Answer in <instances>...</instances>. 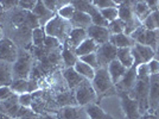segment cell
Masks as SVG:
<instances>
[{
    "label": "cell",
    "instance_id": "obj_8",
    "mask_svg": "<svg viewBox=\"0 0 159 119\" xmlns=\"http://www.w3.org/2000/svg\"><path fill=\"white\" fill-rule=\"evenodd\" d=\"M18 48L12 40L4 38L0 40V61L13 64L18 57Z\"/></svg>",
    "mask_w": 159,
    "mask_h": 119
},
{
    "label": "cell",
    "instance_id": "obj_6",
    "mask_svg": "<svg viewBox=\"0 0 159 119\" xmlns=\"http://www.w3.org/2000/svg\"><path fill=\"white\" fill-rule=\"evenodd\" d=\"M120 98V104L122 112L125 114L126 119H140L143 116L140 113L139 105L137 102V100L129 97V94L127 92H118Z\"/></svg>",
    "mask_w": 159,
    "mask_h": 119
},
{
    "label": "cell",
    "instance_id": "obj_14",
    "mask_svg": "<svg viewBox=\"0 0 159 119\" xmlns=\"http://www.w3.org/2000/svg\"><path fill=\"white\" fill-rule=\"evenodd\" d=\"M32 13L37 17V19L39 21L40 27L45 26L48 23L56 16V13H53L52 11H50V10L44 5V1H42V0H37V5L33 8Z\"/></svg>",
    "mask_w": 159,
    "mask_h": 119
},
{
    "label": "cell",
    "instance_id": "obj_17",
    "mask_svg": "<svg viewBox=\"0 0 159 119\" xmlns=\"http://www.w3.org/2000/svg\"><path fill=\"white\" fill-rule=\"evenodd\" d=\"M107 70H108V74H109V76L112 79V82L114 83V86H116L120 82V80L122 79L124 75L126 74L127 68H125V67L122 66L118 60H114V61H112L108 64Z\"/></svg>",
    "mask_w": 159,
    "mask_h": 119
},
{
    "label": "cell",
    "instance_id": "obj_4",
    "mask_svg": "<svg viewBox=\"0 0 159 119\" xmlns=\"http://www.w3.org/2000/svg\"><path fill=\"white\" fill-rule=\"evenodd\" d=\"M33 70V57L31 54L23 51L13 63V79L29 80Z\"/></svg>",
    "mask_w": 159,
    "mask_h": 119
},
{
    "label": "cell",
    "instance_id": "obj_53",
    "mask_svg": "<svg viewBox=\"0 0 159 119\" xmlns=\"http://www.w3.org/2000/svg\"><path fill=\"white\" fill-rule=\"evenodd\" d=\"M154 114H156V116H157V118L159 119V108H158V110H157V112L154 113Z\"/></svg>",
    "mask_w": 159,
    "mask_h": 119
},
{
    "label": "cell",
    "instance_id": "obj_43",
    "mask_svg": "<svg viewBox=\"0 0 159 119\" xmlns=\"http://www.w3.org/2000/svg\"><path fill=\"white\" fill-rule=\"evenodd\" d=\"M147 66H148V70H150V74H151V75L159 74V61H157L156 59H153L147 63Z\"/></svg>",
    "mask_w": 159,
    "mask_h": 119
},
{
    "label": "cell",
    "instance_id": "obj_24",
    "mask_svg": "<svg viewBox=\"0 0 159 119\" xmlns=\"http://www.w3.org/2000/svg\"><path fill=\"white\" fill-rule=\"evenodd\" d=\"M83 108H84V112H86L88 119H116L114 118L113 116L105 112L96 102L89 104V105H87Z\"/></svg>",
    "mask_w": 159,
    "mask_h": 119
},
{
    "label": "cell",
    "instance_id": "obj_35",
    "mask_svg": "<svg viewBox=\"0 0 159 119\" xmlns=\"http://www.w3.org/2000/svg\"><path fill=\"white\" fill-rule=\"evenodd\" d=\"M100 13L102 14V17H103L108 23H111V21H113V20H115L119 18L118 7H108V8L100 10Z\"/></svg>",
    "mask_w": 159,
    "mask_h": 119
},
{
    "label": "cell",
    "instance_id": "obj_31",
    "mask_svg": "<svg viewBox=\"0 0 159 119\" xmlns=\"http://www.w3.org/2000/svg\"><path fill=\"white\" fill-rule=\"evenodd\" d=\"M71 4L74 5L76 11L84 12V13L89 14L90 17L99 11L96 7L94 6L93 1H71Z\"/></svg>",
    "mask_w": 159,
    "mask_h": 119
},
{
    "label": "cell",
    "instance_id": "obj_51",
    "mask_svg": "<svg viewBox=\"0 0 159 119\" xmlns=\"http://www.w3.org/2000/svg\"><path fill=\"white\" fill-rule=\"evenodd\" d=\"M5 37H4V30L1 29V26H0V40H4Z\"/></svg>",
    "mask_w": 159,
    "mask_h": 119
},
{
    "label": "cell",
    "instance_id": "obj_45",
    "mask_svg": "<svg viewBox=\"0 0 159 119\" xmlns=\"http://www.w3.org/2000/svg\"><path fill=\"white\" fill-rule=\"evenodd\" d=\"M0 5L2 6L4 10H10L14 6H18V1H1Z\"/></svg>",
    "mask_w": 159,
    "mask_h": 119
},
{
    "label": "cell",
    "instance_id": "obj_7",
    "mask_svg": "<svg viewBox=\"0 0 159 119\" xmlns=\"http://www.w3.org/2000/svg\"><path fill=\"white\" fill-rule=\"evenodd\" d=\"M132 55L133 59H134V64L133 66L138 67L143 63H148L151 60L154 59L156 50L152 49L151 46L135 43V45L132 48Z\"/></svg>",
    "mask_w": 159,
    "mask_h": 119
},
{
    "label": "cell",
    "instance_id": "obj_39",
    "mask_svg": "<svg viewBox=\"0 0 159 119\" xmlns=\"http://www.w3.org/2000/svg\"><path fill=\"white\" fill-rule=\"evenodd\" d=\"M18 101H19L20 106L26 107V108H31L33 101V94L32 93H25V94L18 95Z\"/></svg>",
    "mask_w": 159,
    "mask_h": 119
},
{
    "label": "cell",
    "instance_id": "obj_9",
    "mask_svg": "<svg viewBox=\"0 0 159 119\" xmlns=\"http://www.w3.org/2000/svg\"><path fill=\"white\" fill-rule=\"evenodd\" d=\"M116 54H118V49L109 42L100 45L99 49L96 50L99 68H107L112 61L116 60Z\"/></svg>",
    "mask_w": 159,
    "mask_h": 119
},
{
    "label": "cell",
    "instance_id": "obj_23",
    "mask_svg": "<svg viewBox=\"0 0 159 119\" xmlns=\"http://www.w3.org/2000/svg\"><path fill=\"white\" fill-rule=\"evenodd\" d=\"M87 38H88V36H87V30H83V29H74L73 27L70 33H69L66 44L69 45V48H71L73 50H75V49H76L82 42H84Z\"/></svg>",
    "mask_w": 159,
    "mask_h": 119
},
{
    "label": "cell",
    "instance_id": "obj_30",
    "mask_svg": "<svg viewBox=\"0 0 159 119\" xmlns=\"http://www.w3.org/2000/svg\"><path fill=\"white\" fill-rule=\"evenodd\" d=\"M74 69H75V70L83 78V79L89 80V81H92V80L94 79L95 72H96L94 68H92L90 66L86 64L84 62H82V61H80V60L76 62V64L74 66Z\"/></svg>",
    "mask_w": 159,
    "mask_h": 119
},
{
    "label": "cell",
    "instance_id": "obj_44",
    "mask_svg": "<svg viewBox=\"0 0 159 119\" xmlns=\"http://www.w3.org/2000/svg\"><path fill=\"white\" fill-rule=\"evenodd\" d=\"M137 75L138 76H151L147 63H143V64L137 67Z\"/></svg>",
    "mask_w": 159,
    "mask_h": 119
},
{
    "label": "cell",
    "instance_id": "obj_54",
    "mask_svg": "<svg viewBox=\"0 0 159 119\" xmlns=\"http://www.w3.org/2000/svg\"><path fill=\"white\" fill-rule=\"evenodd\" d=\"M158 10H159V8H158Z\"/></svg>",
    "mask_w": 159,
    "mask_h": 119
},
{
    "label": "cell",
    "instance_id": "obj_42",
    "mask_svg": "<svg viewBox=\"0 0 159 119\" xmlns=\"http://www.w3.org/2000/svg\"><path fill=\"white\" fill-rule=\"evenodd\" d=\"M13 95H14V93L12 92L11 87H7V86L0 87V102L10 99V98L13 97Z\"/></svg>",
    "mask_w": 159,
    "mask_h": 119
},
{
    "label": "cell",
    "instance_id": "obj_37",
    "mask_svg": "<svg viewBox=\"0 0 159 119\" xmlns=\"http://www.w3.org/2000/svg\"><path fill=\"white\" fill-rule=\"evenodd\" d=\"M79 60L80 61H82V62H84V63L88 64V66H90L92 68H94L95 70L99 69V62H98L96 53L89 54V55H86V56H82V57H80Z\"/></svg>",
    "mask_w": 159,
    "mask_h": 119
},
{
    "label": "cell",
    "instance_id": "obj_33",
    "mask_svg": "<svg viewBox=\"0 0 159 119\" xmlns=\"http://www.w3.org/2000/svg\"><path fill=\"white\" fill-rule=\"evenodd\" d=\"M75 12H76V10H75V7H74V5L71 4V1H70L68 5L60 8L58 12L56 14H57L58 17H61L62 19L66 20V21H70V19L73 18V16Z\"/></svg>",
    "mask_w": 159,
    "mask_h": 119
},
{
    "label": "cell",
    "instance_id": "obj_12",
    "mask_svg": "<svg viewBox=\"0 0 159 119\" xmlns=\"http://www.w3.org/2000/svg\"><path fill=\"white\" fill-rule=\"evenodd\" d=\"M87 36H88V38L93 40L98 45L106 44L111 40V32L108 31L107 27L96 26L93 24L87 29Z\"/></svg>",
    "mask_w": 159,
    "mask_h": 119
},
{
    "label": "cell",
    "instance_id": "obj_29",
    "mask_svg": "<svg viewBox=\"0 0 159 119\" xmlns=\"http://www.w3.org/2000/svg\"><path fill=\"white\" fill-rule=\"evenodd\" d=\"M116 60H118L125 68L129 69V68L133 67V64H134V59H133V55H132V49H129V48L118 49Z\"/></svg>",
    "mask_w": 159,
    "mask_h": 119
},
{
    "label": "cell",
    "instance_id": "obj_2",
    "mask_svg": "<svg viewBox=\"0 0 159 119\" xmlns=\"http://www.w3.org/2000/svg\"><path fill=\"white\" fill-rule=\"evenodd\" d=\"M73 26L70 25L69 21L62 19L57 14L53 17L52 19L44 26V31L48 37H52L60 42L62 45L66 44L69 33L71 31Z\"/></svg>",
    "mask_w": 159,
    "mask_h": 119
},
{
    "label": "cell",
    "instance_id": "obj_28",
    "mask_svg": "<svg viewBox=\"0 0 159 119\" xmlns=\"http://www.w3.org/2000/svg\"><path fill=\"white\" fill-rule=\"evenodd\" d=\"M61 57L63 61V64L66 68H74V66L76 64V62L79 61V57L75 55L71 48H69L68 44H64L62 48V51H61Z\"/></svg>",
    "mask_w": 159,
    "mask_h": 119
},
{
    "label": "cell",
    "instance_id": "obj_47",
    "mask_svg": "<svg viewBox=\"0 0 159 119\" xmlns=\"http://www.w3.org/2000/svg\"><path fill=\"white\" fill-rule=\"evenodd\" d=\"M42 119H58L56 113H45V114H40Z\"/></svg>",
    "mask_w": 159,
    "mask_h": 119
},
{
    "label": "cell",
    "instance_id": "obj_11",
    "mask_svg": "<svg viewBox=\"0 0 159 119\" xmlns=\"http://www.w3.org/2000/svg\"><path fill=\"white\" fill-rule=\"evenodd\" d=\"M11 89L14 94L17 95H21V94H25V93H34L38 91V82L37 80L33 79H17L13 80L12 85H11Z\"/></svg>",
    "mask_w": 159,
    "mask_h": 119
},
{
    "label": "cell",
    "instance_id": "obj_52",
    "mask_svg": "<svg viewBox=\"0 0 159 119\" xmlns=\"http://www.w3.org/2000/svg\"><path fill=\"white\" fill-rule=\"evenodd\" d=\"M154 59L157 60V61H159V46L157 48V50H156V56H154Z\"/></svg>",
    "mask_w": 159,
    "mask_h": 119
},
{
    "label": "cell",
    "instance_id": "obj_36",
    "mask_svg": "<svg viewBox=\"0 0 159 119\" xmlns=\"http://www.w3.org/2000/svg\"><path fill=\"white\" fill-rule=\"evenodd\" d=\"M70 1H61V0H50V1H44V5L50 10L52 11L53 13H57L58 10L62 8L63 6L68 5Z\"/></svg>",
    "mask_w": 159,
    "mask_h": 119
},
{
    "label": "cell",
    "instance_id": "obj_15",
    "mask_svg": "<svg viewBox=\"0 0 159 119\" xmlns=\"http://www.w3.org/2000/svg\"><path fill=\"white\" fill-rule=\"evenodd\" d=\"M57 118L58 119H88L84 108L82 110L80 106H68L58 110Z\"/></svg>",
    "mask_w": 159,
    "mask_h": 119
},
{
    "label": "cell",
    "instance_id": "obj_13",
    "mask_svg": "<svg viewBox=\"0 0 159 119\" xmlns=\"http://www.w3.org/2000/svg\"><path fill=\"white\" fill-rule=\"evenodd\" d=\"M138 75H137V67L133 66L129 69H127L126 74L124 75V78L120 80V82L115 86L116 92H127L129 93L132 91L134 85L137 83Z\"/></svg>",
    "mask_w": 159,
    "mask_h": 119
},
{
    "label": "cell",
    "instance_id": "obj_27",
    "mask_svg": "<svg viewBox=\"0 0 159 119\" xmlns=\"http://www.w3.org/2000/svg\"><path fill=\"white\" fill-rule=\"evenodd\" d=\"M118 12H119V19L122 20L124 23H129L135 17L133 13L132 1H121L118 6Z\"/></svg>",
    "mask_w": 159,
    "mask_h": 119
},
{
    "label": "cell",
    "instance_id": "obj_5",
    "mask_svg": "<svg viewBox=\"0 0 159 119\" xmlns=\"http://www.w3.org/2000/svg\"><path fill=\"white\" fill-rule=\"evenodd\" d=\"M74 94L77 101V106L80 107H86L89 104H94L98 101V95L94 91L92 81L83 80L79 86L74 89Z\"/></svg>",
    "mask_w": 159,
    "mask_h": 119
},
{
    "label": "cell",
    "instance_id": "obj_49",
    "mask_svg": "<svg viewBox=\"0 0 159 119\" xmlns=\"http://www.w3.org/2000/svg\"><path fill=\"white\" fill-rule=\"evenodd\" d=\"M24 119H42V116L40 114H37V113H32L31 116H29V117H26V118Z\"/></svg>",
    "mask_w": 159,
    "mask_h": 119
},
{
    "label": "cell",
    "instance_id": "obj_16",
    "mask_svg": "<svg viewBox=\"0 0 159 119\" xmlns=\"http://www.w3.org/2000/svg\"><path fill=\"white\" fill-rule=\"evenodd\" d=\"M19 108L20 105L17 94H14L13 97H11L10 99L0 102V112L7 114V116H10L14 119H17V114L19 112Z\"/></svg>",
    "mask_w": 159,
    "mask_h": 119
},
{
    "label": "cell",
    "instance_id": "obj_21",
    "mask_svg": "<svg viewBox=\"0 0 159 119\" xmlns=\"http://www.w3.org/2000/svg\"><path fill=\"white\" fill-rule=\"evenodd\" d=\"M69 23H70V25L74 29H83V30H87L88 27L92 25V18H90L89 14L84 13V12L76 11Z\"/></svg>",
    "mask_w": 159,
    "mask_h": 119
},
{
    "label": "cell",
    "instance_id": "obj_26",
    "mask_svg": "<svg viewBox=\"0 0 159 119\" xmlns=\"http://www.w3.org/2000/svg\"><path fill=\"white\" fill-rule=\"evenodd\" d=\"M99 46L93 40L90 38H87L84 42H82L74 51H75V55L77 57H82V56H86V55H89V54L96 53V50L99 49Z\"/></svg>",
    "mask_w": 159,
    "mask_h": 119
},
{
    "label": "cell",
    "instance_id": "obj_18",
    "mask_svg": "<svg viewBox=\"0 0 159 119\" xmlns=\"http://www.w3.org/2000/svg\"><path fill=\"white\" fill-rule=\"evenodd\" d=\"M62 76L70 91H74L84 80L74 68H64L62 72Z\"/></svg>",
    "mask_w": 159,
    "mask_h": 119
},
{
    "label": "cell",
    "instance_id": "obj_34",
    "mask_svg": "<svg viewBox=\"0 0 159 119\" xmlns=\"http://www.w3.org/2000/svg\"><path fill=\"white\" fill-rule=\"evenodd\" d=\"M107 29H108V31L111 32V36H112V35L124 33V31H125V23L118 18V19L111 21V23L108 24V27H107Z\"/></svg>",
    "mask_w": 159,
    "mask_h": 119
},
{
    "label": "cell",
    "instance_id": "obj_38",
    "mask_svg": "<svg viewBox=\"0 0 159 119\" xmlns=\"http://www.w3.org/2000/svg\"><path fill=\"white\" fill-rule=\"evenodd\" d=\"M121 1H113V0H95L93 1L94 6L98 10H103V8H108V7H118Z\"/></svg>",
    "mask_w": 159,
    "mask_h": 119
},
{
    "label": "cell",
    "instance_id": "obj_20",
    "mask_svg": "<svg viewBox=\"0 0 159 119\" xmlns=\"http://www.w3.org/2000/svg\"><path fill=\"white\" fill-rule=\"evenodd\" d=\"M55 101L57 106L62 108V107H68V106H77V101L75 98L74 91L68 89L66 92L56 93L55 94Z\"/></svg>",
    "mask_w": 159,
    "mask_h": 119
},
{
    "label": "cell",
    "instance_id": "obj_10",
    "mask_svg": "<svg viewBox=\"0 0 159 119\" xmlns=\"http://www.w3.org/2000/svg\"><path fill=\"white\" fill-rule=\"evenodd\" d=\"M148 113L157 112L159 108V74L150 76V92H148Z\"/></svg>",
    "mask_w": 159,
    "mask_h": 119
},
{
    "label": "cell",
    "instance_id": "obj_32",
    "mask_svg": "<svg viewBox=\"0 0 159 119\" xmlns=\"http://www.w3.org/2000/svg\"><path fill=\"white\" fill-rule=\"evenodd\" d=\"M45 38H47V35L44 31V27H37L31 31V43L34 48H43Z\"/></svg>",
    "mask_w": 159,
    "mask_h": 119
},
{
    "label": "cell",
    "instance_id": "obj_22",
    "mask_svg": "<svg viewBox=\"0 0 159 119\" xmlns=\"http://www.w3.org/2000/svg\"><path fill=\"white\" fill-rule=\"evenodd\" d=\"M109 43H112L116 49H124V48H129L132 49L135 45V40H133L131 36H127L125 33H119V35H112Z\"/></svg>",
    "mask_w": 159,
    "mask_h": 119
},
{
    "label": "cell",
    "instance_id": "obj_40",
    "mask_svg": "<svg viewBox=\"0 0 159 119\" xmlns=\"http://www.w3.org/2000/svg\"><path fill=\"white\" fill-rule=\"evenodd\" d=\"M90 18H92V24H93V25L102 26V27H108V24H109V23L102 17V14L100 13V11H98L96 13H94Z\"/></svg>",
    "mask_w": 159,
    "mask_h": 119
},
{
    "label": "cell",
    "instance_id": "obj_3",
    "mask_svg": "<svg viewBox=\"0 0 159 119\" xmlns=\"http://www.w3.org/2000/svg\"><path fill=\"white\" fill-rule=\"evenodd\" d=\"M92 85L96 95H98V100L107 97L109 94H115L116 88L114 86V83L112 82V79L108 74L107 68H99L95 72V76L92 80Z\"/></svg>",
    "mask_w": 159,
    "mask_h": 119
},
{
    "label": "cell",
    "instance_id": "obj_41",
    "mask_svg": "<svg viewBox=\"0 0 159 119\" xmlns=\"http://www.w3.org/2000/svg\"><path fill=\"white\" fill-rule=\"evenodd\" d=\"M37 5V0H21L18 1V8H20L21 11H30L32 12L34 6Z\"/></svg>",
    "mask_w": 159,
    "mask_h": 119
},
{
    "label": "cell",
    "instance_id": "obj_25",
    "mask_svg": "<svg viewBox=\"0 0 159 119\" xmlns=\"http://www.w3.org/2000/svg\"><path fill=\"white\" fill-rule=\"evenodd\" d=\"M132 8L133 13L140 20V23H143L152 13V11L150 10V7L147 5V1H132Z\"/></svg>",
    "mask_w": 159,
    "mask_h": 119
},
{
    "label": "cell",
    "instance_id": "obj_19",
    "mask_svg": "<svg viewBox=\"0 0 159 119\" xmlns=\"http://www.w3.org/2000/svg\"><path fill=\"white\" fill-rule=\"evenodd\" d=\"M13 80V64L0 61V87H10Z\"/></svg>",
    "mask_w": 159,
    "mask_h": 119
},
{
    "label": "cell",
    "instance_id": "obj_48",
    "mask_svg": "<svg viewBox=\"0 0 159 119\" xmlns=\"http://www.w3.org/2000/svg\"><path fill=\"white\" fill-rule=\"evenodd\" d=\"M140 119H158L157 118V116L156 114H152V113H147L145 116H143Z\"/></svg>",
    "mask_w": 159,
    "mask_h": 119
},
{
    "label": "cell",
    "instance_id": "obj_1",
    "mask_svg": "<svg viewBox=\"0 0 159 119\" xmlns=\"http://www.w3.org/2000/svg\"><path fill=\"white\" fill-rule=\"evenodd\" d=\"M148 92H150V76H138L137 83L134 85L132 91L128 93L129 97L137 100L141 116L148 113Z\"/></svg>",
    "mask_w": 159,
    "mask_h": 119
},
{
    "label": "cell",
    "instance_id": "obj_50",
    "mask_svg": "<svg viewBox=\"0 0 159 119\" xmlns=\"http://www.w3.org/2000/svg\"><path fill=\"white\" fill-rule=\"evenodd\" d=\"M0 119H14L12 117H10V116H7V114H4V113L0 112Z\"/></svg>",
    "mask_w": 159,
    "mask_h": 119
},
{
    "label": "cell",
    "instance_id": "obj_46",
    "mask_svg": "<svg viewBox=\"0 0 159 119\" xmlns=\"http://www.w3.org/2000/svg\"><path fill=\"white\" fill-rule=\"evenodd\" d=\"M152 18L154 20V25H156V30H159V10L152 12Z\"/></svg>",
    "mask_w": 159,
    "mask_h": 119
}]
</instances>
